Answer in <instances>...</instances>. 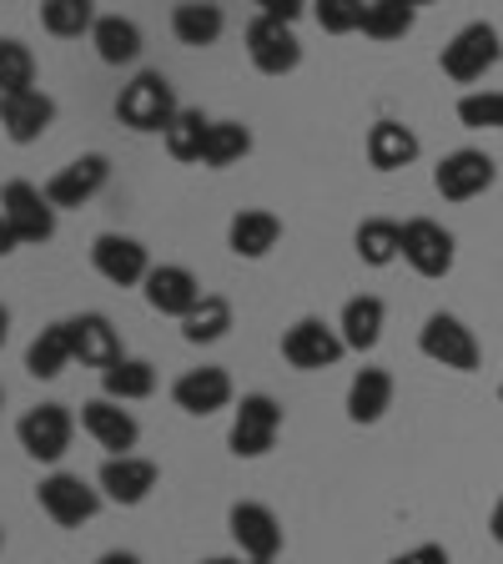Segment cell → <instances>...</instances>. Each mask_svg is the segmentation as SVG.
I'll return each mask as SVG.
<instances>
[{"mask_svg": "<svg viewBox=\"0 0 503 564\" xmlns=\"http://www.w3.org/2000/svg\"><path fill=\"white\" fill-rule=\"evenodd\" d=\"M176 111H182V106H176V91L162 70L131 76L117 96V117H121V127H131V131H166L176 121Z\"/></svg>", "mask_w": 503, "mask_h": 564, "instance_id": "1", "label": "cell"}, {"mask_svg": "<svg viewBox=\"0 0 503 564\" xmlns=\"http://www.w3.org/2000/svg\"><path fill=\"white\" fill-rule=\"evenodd\" d=\"M438 61H444L448 82L473 86V82H483V76H489V70L503 61V35L493 31L489 21H473V25H463V31L448 41Z\"/></svg>", "mask_w": 503, "mask_h": 564, "instance_id": "2", "label": "cell"}, {"mask_svg": "<svg viewBox=\"0 0 503 564\" xmlns=\"http://www.w3.org/2000/svg\"><path fill=\"white\" fill-rule=\"evenodd\" d=\"M35 499H41L51 524H61V529H81L101 514V489H91L81 474H46Z\"/></svg>", "mask_w": 503, "mask_h": 564, "instance_id": "3", "label": "cell"}, {"mask_svg": "<svg viewBox=\"0 0 503 564\" xmlns=\"http://www.w3.org/2000/svg\"><path fill=\"white\" fill-rule=\"evenodd\" d=\"M70 434H76V419H70L66 403H35V409L15 423V438H21V448L35 464H61L70 448Z\"/></svg>", "mask_w": 503, "mask_h": 564, "instance_id": "4", "label": "cell"}, {"mask_svg": "<svg viewBox=\"0 0 503 564\" xmlns=\"http://www.w3.org/2000/svg\"><path fill=\"white\" fill-rule=\"evenodd\" d=\"M418 348L423 358H434L438 368H453V373H473L479 368V338L473 328H463V317L453 313H434L418 328Z\"/></svg>", "mask_w": 503, "mask_h": 564, "instance_id": "5", "label": "cell"}, {"mask_svg": "<svg viewBox=\"0 0 503 564\" xmlns=\"http://www.w3.org/2000/svg\"><path fill=\"white\" fill-rule=\"evenodd\" d=\"M277 429H282V409L277 399L267 393H247L232 413V429H227V448L237 458H262L272 444H277Z\"/></svg>", "mask_w": 503, "mask_h": 564, "instance_id": "6", "label": "cell"}, {"mask_svg": "<svg viewBox=\"0 0 503 564\" xmlns=\"http://www.w3.org/2000/svg\"><path fill=\"white\" fill-rule=\"evenodd\" d=\"M493 182H499V166H493V156L479 152V147H458V152H448L444 162L434 166V187L444 202H473V197H483Z\"/></svg>", "mask_w": 503, "mask_h": 564, "instance_id": "7", "label": "cell"}, {"mask_svg": "<svg viewBox=\"0 0 503 564\" xmlns=\"http://www.w3.org/2000/svg\"><path fill=\"white\" fill-rule=\"evenodd\" d=\"M0 217L11 223V232L21 242H51L56 237V207H51L46 187H31V182H6L0 187Z\"/></svg>", "mask_w": 503, "mask_h": 564, "instance_id": "8", "label": "cell"}, {"mask_svg": "<svg viewBox=\"0 0 503 564\" xmlns=\"http://www.w3.org/2000/svg\"><path fill=\"white\" fill-rule=\"evenodd\" d=\"M453 258H458V242L444 223H434V217L403 223V262H408L418 278H448Z\"/></svg>", "mask_w": 503, "mask_h": 564, "instance_id": "9", "label": "cell"}, {"mask_svg": "<svg viewBox=\"0 0 503 564\" xmlns=\"http://www.w3.org/2000/svg\"><path fill=\"white\" fill-rule=\"evenodd\" d=\"M342 352H348L342 333L332 328V323H322V317H297L293 328L282 333V358H287L293 368H303V373L332 368Z\"/></svg>", "mask_w": 503, "mask_h": 564, "instance_id": "10", "label": "cell"}, {"mask_svg": "<svg viewBox=\"0 0 503 564\" xmlns=\"http://www.w3.org/2000/svg\"><path fill=\"white\" fill-rule=\"evenodd\" d=\"M247 56L262 76H287V70L303 66V41L287 21H272V15H258L247 25Z\"/></svg>", "mask_w": 503, "mask_h": 564, "instance_id": "11", "label": "cell"}, {"mask_svg": "<svg viewBox=\"0 0 503 564\" xmlns=\"http://www.w3.org/2000/svg\"><path fill=\"white\" fill-rule=\"evenodd\" d=\"M111 182V162H106L101 152H86L76 156V162H66L56 176L46 182V197L56 212H76L86 207L91 197H101V187Z\"/></svg>", "mask_w": 503, "mask_h": 564, "instance_id": "12", "label": "cell"}, {"mask_svg": "<svg viewBox=\"0 0 503 564\" xmlns=\"http://www.w3.org/2000/svg\"><path fill=\"white\" fill-rule=\"evenodd\" d=\"M91 268L101 272L111 288H136V282H146V272H152V252H146L136 237L101 232L91 242Z\"/></svg>", "mask_w": 503, "mask_h": 564, "instance_id": "13", "label": "cell"}, {"mask_svg": "<svg viewBox=\"0 0 503 564\" xmlns=\"http://www.w3.org/2000/svg\"><path fill=\"white\" fill-rule=\"evenodd\" d=\"M141 293H146V307L162 317H187L192 307L201 303V282L192 268H182V262H162V268L146 272V282H141Z\"/></svg>", "mask_w": 503, "mask_h": 564, "instance_id": "14", "label": "cell"}, {"mask_svg": "<svg viewBox=\"0 0 503 564\" xmlns=\"http://www.w3.org/2000/svg\"><path fill=\"white\" fill-rule=\"evenodd\" d=\"M96 489H101V499H111V505L136 509L141 499L156 489V464L152 458H136V454H111L101 464V474H96Z\"/></svg>", "mask_w": 503, "mask_h": 564, "instance_id": "15", "label": "cell"}, {"mask_svg": "<svg viewBox=\"0 0 503 564\" xmlns=\"http://www.w3.org/2000/svg\"><path fill=\"white\" fill-rule=\"evenodd\" d=\"M227 529H232V544L247 554V560H277L282 554V524L267 505H252V499L232 505Z\"/></svg>", "mask_w": 503, "mask_h": 564, "instance_id": "16", "label": "cell"}, {"mask_svg": "<svg viewBox=\"0 0 503 564\" xmlns=\"http://www.w3.org/2000/svg\"><path fill=\"white\" fill-rule=\"evenodd\" d=\"M66 333H70V358L81 368H111L121 352V333L111 328V317L106 313H81V317H66Z\"/></svg>", "mask_w": 503, "mask_h": 564, "instance_id": "17", "label": "cell"}, {"mask_svg": "<svg viewBox=\"0 0 503 564\" xmlns=\"http://www.w3.org/2000/svg\"><path fill=\"white\" fill-rule=\"evenodd\" d=\"M172 403L192 419H207V413L232 403V378H227V368H187L172 383Z\"/></svg>", "mask_w": 503, "mask_h": 564, "instance_id": "18", "label": "cell"}, {"mask_svg": "<svg viewBox=\"0 0 503 564\" xmlns=\"http://www.w3.org/2000/svg\"><path fill=\"white\" fill-rule=\"evenodd\" d=\"M81 429L111 454H131L141 438V423L131 419V409H121L117 399H91L81 403Z\"/></svg>", "mask_w": 503, "mask_h": 564, "instance_id": "19", "label": "cell"}, {"mask_svg": "<svg viewBox=\"0 0 503 564\" xmlns=\"http://www.w3.org/2000/svg\"><path fill=\"white\" fill-rule=\"evenodd\" d=\"M51 121H56V101H51L46 91H21V96H6V101H0V127H6V137H11L15 147L41 141L51 131Z\"/></svg>", "mask_w": 503, "mask_h": 564, "instance_id": "20", "label": "cell"}, {"mask_svg": "<svg viewBox=\"0 0 503 564\" xmlns=\"http://www.w3.org/2000/svg\"><path fill=\"white\" fill-rule=\"evenodd\" d=\"M277 237H282V223L272 217V212H262V207H242L232 217V227H227V247H232L237 258H247V262L267 258L272 247H277Z\"/></svg>", "mask_w": 503, "mask_h": 564, "instance_id": "21", "label": "cell"}, {"mask_svg": "<svg viewBox=\"0 0 503 564\" xmlns=\"http://www.w3.org/2000/svg\"><path fill=\"white\" fill-rule=\"evenodd\" d=\"M383 323H387V307L383 297L363 293V297H348L342 303V317H338V333L352 352H373L378 338H383Z\"/></svg>", "mask_w": 503, "mask_h": 564, "instance_id": "22", "label": "cell"}, {"mask_svg": "<svg viewBox=\"0 0 503 564\" xmlns=\"http://www.w3.org/2000/svg\"><path fill=\"white\" fill-rule=\"evenodd\" d=\"M387 409H393V373L387 368H358L348 383V419L378 423Z\"/></svg>", "mask_w": 503, "mask_h": 564, "instance_id": "23", "label": "cell"}, {"mask_svg": "<svg viewBox=\"0 0 503 564\" xmlns=\"http://www.w3.org/2000/svg\"><path fill=\"white\" fill-rule=\"evenodd\" d=\"M227 31V15L222 6H211V0H182L172 11V35L182 41V46H217Z\"/></svg>", "mask_w": 503, "mask_h": 564, "instance_id": "24", "label": "cell"}, {"mask_svg": "<svg viewBox=\"0 0 503 564\" xmlns=\"http://www.w3.org/2000/svg\"><path fill=\"white\" fill-rule=\"evenodd\" d=\"M418 137H413V127H403V121H378L373 131H368V162L378 166V172H398V166H413L418 162Z\"/></svg>", "mask_w": 503, "mask_h": 564, "instance_id": "25", "label": "cell"}, {"mask_svg": "<svg viewBox=\"0 0 503 564\" xmlns=\"http://www.w3.org/2000/svg\"><path fill=\"white\" fill-rule=\"evenodd\" d=\"M91 46L106 66H131L141 56V25L127 21V15H96Z\"/></svg>", "mask_w": 503, "mask_h": 564, "instance_id": "26", "label": "cell"}, {"mask_svg": "<svg viewBox=\"0 0 503 564\" xmlns=\"http://www.w3.org/2000/svg\"><path fill=\"white\" fill-rule=\"evenodd\" d=\"M156 393V368L146 358H117V364L101 373V399L117 403H141Z\"/></svg>", "mask_w": 503, "mask_h": 564, "instance_id": "27", "label": "cell"}, {"mask_svg": "<svg viewBox=\"0 0 503 564\" xmlns=\"http://www.w3.org/2000/svg\"><path fill=\"white\" fill-rule=\"evenodd\" d=\"M76 364L70 358V333H66V323H51V328H41L35 333V343L25 348V373L31 378H61L66 368Z\"/></svg>", "mask_w": 503, "mask_h": 564, "instance_id": "28", "label": "cell"}, {"mask_svg": "<svg viewBox=\"0 0 503 564\" xmlns=\"http://www.w3.org/2000/svg\"><path fill=\"white\" fill-rule=\"evenodd\" d=\"M352 247H358V258L368 268H387V262L403 258V223L393 217H368L358 232H352Z\"/></svg>", "mask_w": 503, "mask_h": 564, "instance_id": "29", "label": "cell"}, {"mask_svg": "<svg viewBox=\"0 0 503 564\" xmlns=\"http://www.w3.org/2000/svg\"><path fill=\"white\" fill-rule=\"evenodd\" d=\"M227 333H232V303H227V297H217V293H207L187 317H182V338H187L192 348L222 343Z\"/></svg>", "mask_w": 503, "mask_h": 564, "instance_id": "30", "label": "cell"}, {"mask_svg": "<svg viewBox=\"0 0 503 564\" xmlns=\"http://www.w3.org/2000/svg\"><path fill=\"white\" fill-rule=\"evenodd\" d=\"M207 131H211V121L201 117V111H192V106H182L176 121L162 131L166 152H172L176 162H201V152H207Z\"/></svg>", "mask_w": 503, "mask_h": 564, "instance_id": "31", "label": "cell"}, {"mask_svg": "<svg viewBox=\"0 0 503 564\" xmlns=\"http://www.w3.org/2000/svg\"><path fill=\"white\" fill-rule=\"evenodd\" d=\"M35 91V56L25 41L0 35V96H21Z\"/></svg>", "mask_w": 503, "mask_h": 564, "instance_id": "32", "label": "cell"}, {"mask_svg": "<svg viewBox=\"0 0 503 564\" xmlns=\"http://www.w3.org/2000/svg\"><path fill=\"white\" fill-rule=\"evenodd\" d=\"M252 152V131L242 121H211L207 131V152H201V166H232Z\"/></svg>", "mask_w": 503, "mask_h": 564, "instance_id": "33", "label": "cell"}, {"mask_svg": "<svg viewBox=\"0 0 503 564\" xmlns=\"http://www.w3.org/2000/svg\"><path fill=\"white\" fill-rule=\"evenodd\" d=\"M41 25H46L51 35H61V41H70V35H91L96 6L91 0H46V6H41Z\"/></svg>", "mask_w": 503, "mask_h": 564, "instance_id": "34", "label": "cell"}, {"mask_svg": "<svg viewBox=\"0 0 503 564\" xmlns=\"http://www.w3.org/2000/svg\"><path fill=\"white\" fill-rule=\"evenodd\" d=\"M413 15L408 6H398V0H368L363 11V35H373V41H403V35L413 31Z\"/></svg>", "mask_w": 503, "mask_h": 564, "instance_id": "35", "label": "cell"}, {"mask_svg": "<svg viewBox=\"0 0 503 564\" xmlns=\"http://www.w3.org/2000/svg\"><path fill=\"white\" fill-rule=\"evenodd\" d=\"M458 121L473 131H503V91H469L458 96Z\"/></svg>", "mask_w": 503, "mask_h": 564, "instance_id": "36", "label": "cell"}, {"mask_svg": "<svg viewBox=\"0 0 503 564\" xmlns=\"http://www.w3.org/2000/svg\"><path fill=\"white\" fill-rule=\"evenodd\" d=\"M363 11H368V0H313V15L328 35L363 31Z\"/></svg>", "mask_w": 503, "mask_h": 564, "instance_id": "37", "label": "cell"}, {"mask_svg": "<svg viewBox=\"0 0 503 564\" xmlns=\"http://www.w3.org/2000/svg\"><path fill=\"white\" fill-rule=\"evenodd\" d=\"M252 6H258V15H272V21H287V25L307 11V0H252Z\"/></svg>", "mask_w": 503, "mask_h": 564, "instance_id": "38", "label": "cell"}, {"mask_svg": "<svg viewBox=\"0 0 503 564\" xmlns=\"http://www.w3.org/2000/svg\"><path fill=\"white\" fill-rule=\"evenodd\" d=\"M387 564H453L448 560V550L444 544H418V550H403V554H393Z\"/></svg>", "mask_w": 503, "mask_h": 564, "instance_id": "39", "label": "cell"}, {"mask_svg": "<svg viewBox=\"0 0 503 564\" xmlns=\"http://www.w3.org/2000/svg\"><path fill=\"white\" fill-rule=\"evenodd\" d=\"M15 247H21V237L11 232V223H6V217H0V258H11Z\"/></svg>", "mask_w": 503, "mask_h": 564, "instance_id": "40", "label": "cell"}, {"mask_svg": "<svg viewBox=\"0 0 503 564\" xmlns=\"http://www.w3.org/2000/svg\"><path fill=\"white\" fill-rule=\"evenodd\" d=\"M96 564H141V554H131V550H106Z\"/></svg>", "mask_w": 503, "mask_h": 564, "instance_id": "41", "label": "cell"}, {"mask_svg": "<svg viewBox=\"0 0 503 564\" xmlns=\"http://www.w3.org/2000/svg\"><path fill=\"white\" fill-rule=\"evenodd\" d=\"M489 534H493V544H503V499L493 505V514H489Z\"/></svg>", "mask_w": 503, "mask_h": 564, "instance_id": "42", "label": "cell"}, {"mask_svg": "<svg viewBox=\"0 0 503 564\" xmlns=\"http://www.w3.org/2000/svg\"><path fill=\"white\" fill-rule=\"evenodd\" d=\"M6 338H11V307H0V348H6Z\"/></svg>", "mask_w": 503, "mask_h": 564, "instance_id": "43", "label": "cell"}, {"mask_svg": "<svg viewBox=\"0 0 503 564\" xmlns=\"http://www.w3.org/2000/svg\"><path fill=\"white\" fill-rule=\"evenodd\" d=\"M201 564H242V560H232V554H211V560H201Z\"/></svg>", "mask_w": 503, "mask_h": 564, "instance_id": "44", "label": "cell"}, {"mask_svg": "<svg viewBox=\"0 0 503 564\" xmlns=\"http://www.w3.org/2000/svg\"><path fill=\"white\" fill-rule=\"evenodd\" d=\"M398 6H408V11H423V6H434V0H398Z\"/></svg>", "mask_w": 503, "mask_h": 564, "instance_id": "45", "label": "cell"}, {"mask_svg": "<svg viewBox=\"0 0 503 564\" xmlns=\"http://www.w3.org/2000/svg\"><path fill=\"white\" fill-rule=\"evenodd\" d=\"M247 564H277V560H247Z\"/></svg>", "mask_w": 503, "mask_h": 564, "instance_id": "46", "label": "cell"}, {"mask_svg": "<svg viewBox=\"0 0 503 564\" xmlns=\"http://www.w3.org/2000/svg\"><path fill=\"white\" fill-rule=\"evenodd\" d=\"M0 409H6V388H0Z\"/></svg>", "mask_w": 503, "mask_h": 564, "instance_id": "47", "label": "cell"}, {"mask_svg": "<svg viewBox=\"0 0 503 564\" xmlns=\"http://www.w3.org/2000/svg\"><path fill=\"white\" fill-rule=\"evenodd\" d=\"M499 403H503V378H499Z\"/></svg>", "mask_w": 503, "mask_h": 564, "instance_id": "48", "label": "cell"}, {"mask_svg": "<svg viewBox=\"0 0 503 564\" xmlns=\"http://www.w3.org/2000/svg\"><path fill=\"white\" fill-rule=\"evenodd\" d=\"M0 101H6V96H0Z\"/></svg>", "mask_w": 503, "mask_h": 564, "instance_id": "49", "label": "cell"}]
</instances>
